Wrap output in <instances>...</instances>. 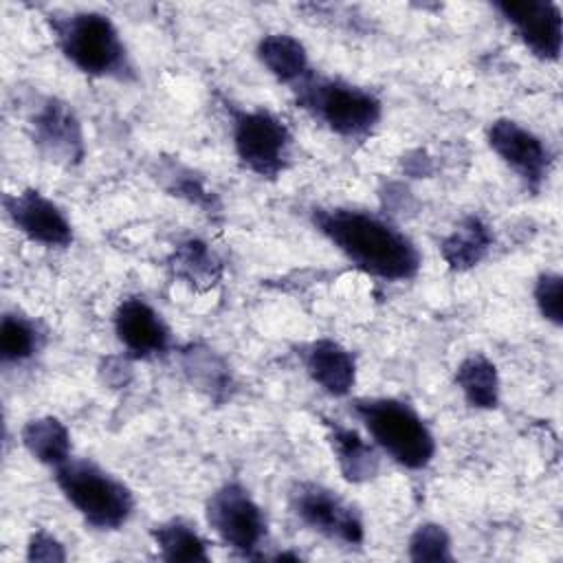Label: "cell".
I'll return each mask as SVG.
<instances>
[{
    "mask_svg": "<svg viewBox=\"0 0 563 563\" xmlns=\"http://www.w3.org/2000/svg\"><path fill=\"white\" fill-rule=\"evenodd\" d=\"M310 220L347 262L369 277L407 282L422 266L418 246L376 213L350 207H314Z\"/></svg>",
    "mask_w": 563,
    "mask_h": 563,
    "instance_id": "1",
    "label": "cell"
},
{
    "mask_svg": "<svg viewBox=\"0 0 563 563\" xmlns=\"http://www.w3.org/2000/svg\"><path fill=\"white\" fill-rule=\"evenodd\" d=\"M59 53L84 75L130 84L136 68L117 24L99 11H53L46 15Z\"/></svg>",
    "mask_w": 563,
    "mask_h": 563,
    "instance_id": "2",
    "label": "cell"
},
{
    "mask_svg": "<svg viewBox=\"0 0 563 563\" xmlns=\"http://www.w3.org/2000/svg\"><path fill=\"white\" fill-rule=\"evenodd\" d=\"M352 413L369 433L372 442L398 466L409 471L427 468L435 455V438L420 413L387 396L354 398Z\"/></svg>",
    "mask_w": 563,
    "mask_h": 563,
    "instance_id": "3",
    "label": "cell"
},
{
    "mask_svg": "<svg viewBox=\"0 0 563 563\" xmlns=\"http://www.w3.org/2000/svg\"><path fill=\"white\" fill-rule=\"evenodd\" d=\"M290 90L308 114L347 141L367 139L383 117L380 99L372 90L345 79L323 77L312 70Z\"/></svg>",
    "mask_w": 563,
    "mask_h": 563,
    "instance_id": "4",
    "label": "cell"
},
{
    "mask_svg": "<svg viewBox=\"0 0 563 563\" xmlns=\"http://www.w3.org/2000/svg\"><path fill=\"white\" fill-rule=\"evenodd\" d=\"M55 484L66 501L95 530L123 528L136 506L134 493L92 460L70 457L55 468Z\"/></svg>",
    "mask_w": 563,
    "mask_h": 563,
    "instance_id": "5",
    "label": "cell"
},
{
    "mask_svg": "<svg viewBox=\"0 0 563 563\" xmlns=\"http://www.w3.org/2000/svg\"><path fill=\"white\" fill-rule=\"evenodd\" d=\"M231 139L240 163L260 178L275 180L290 165L292 134L271 110H233Z\"/></svg>",
    "mask_w": 563,
    "mask_h": 563,
    "instance_id": "6",
    "label": "cell"
},
{
    "mask_svg": "<svg viewBox=\"0 0 563 563\" xmlns=\"http://www.w3.org/2000/svg\"><path fill=\"white\" fill-rule=\"evenodd\" d=\"M205 519L229 550L246 559L260 556L268 537V521L262 506L240 482H227L209 495Z\"/></svg>",
    "mask_w": 563,
    "mask_h": 563,
    "instance_id": "7",
    "label": "cell"
},
{
    "mask_svg": "<svg viewBox=\"0 0 563 563\" xmlns=\"http://www.w3.org/2000/svg\"><path fill=\"white\" fill-rule=\"evenodd\" d=\"M290 508L303 526L330 541L350 548L365 541V523L358 510L323 484L297 482L290 488Z\"/></svg>",
    "mask_w": 563,
    "mask_h": 563,
    "instance_id": "8",
    "label": "cell"
},
{
    "mask_svg": "<svg viewBox=\"0 0 563 563\" xmlns=\"http://www.w3.org/2000/svg\"><path fill=\"white\" fill-rule=\"evenodd\" d=\"M29 134L37 152L62 167H75L86 156L84 128L70 103L44 97L29 114Z\"/></svg>",
    "mask_w": 563,
    "mask_h": 563,
    "instance_id": "9",
    "label": "cell"
},
{
    "mask_svg": "<svg viewBox=\"0 0 563 563\" xmlns=\"http://www.w3.org/2000/svg\"><path fill=\"white\" fill-rule=\"evenodd\" d=\"M486 141L501 163L521 178L526 189L541 191L552 169V152L541 136L515 119H495L488 125Z\"/></svg>",
    "mask_w": 563,
    "mask_h": 563,
    "instance_id": "10",
    "label": "cell"
},
{
    "mask_svg": "<svg viewBox=\"0 0 563 563\" xmlns=\"http://www.w3.org/2000/svg\"><path fill=\"white\" fill-rule=\"evenodd\" d=\"M2 207L11 224L31 242L46 249H66L75 240L68 216L42 191L22 189L2 196Z\"/></svg>",
    "mask_w": 563,
    "mask_h": 563,
    "instance_id": "11",
    "label": "cell"
},
{
    "mask_svg": "<svg viewBox=\"0 0 563 563\" xmlns=\"http://www.w3.org/2000/svg\"><path fill=\"white\" fill-rule=\"evenodd\" d=\"M501 18L512 26L521 44L541 62H559L563 46L561 7L550 0L495 2Z\"/></svg>",
    "mask_w": 563,
    "mask_h": 563,
    "instance_id": "12",
    "label": "cell"
},
{
    "mask_svg": "<svg viewBox=\"0 0 563 563\" xmlns=\"http://www.w3.org/2000/svg\"><path fill=\"white\" fill-rule=\"evenodd\" d=\"M112 325L119 343L132 358L163 356L172 345L169 325L143 297L121 299L112 314Z\"/></svg>",
    "mask_w": 563,
    "mask_h": 563,
    "instance_id": "13",
    "label": "cell"
},
{
    "mask_svg": "<svg viewBox=\"0 0 563 563\" xmlns=\"http://www.w3.org/2000/svg\"><path fill=\"white\" fill-rule=\"evenodd\" d=\"M303 367L312 383L328 396L343 398L356 383V358L339 341L321 336L310 341L303 352Z\"/></svg>",
    "mask_w": 563,
    "mask_h": 563,
    "instance_id": "14",
    "label": "cell"
},
{
    "mask_svg": "<svg viewBox=\"0 0 563 563\" xmlns=\"http://www.w3.org/2000/svg\"><path fill=\"white\" fill-rule=\"evenodd\" d=\"M328 442L339 464V471L350 484L372 482L380 471V457L376 444H369L356 429L341 422L325 420Z\"/></svg>",
    "mask_w": 563,
    "mask_h": 563,
    "instance_id": "15",
    "label": "cell"
},
{
    "mask_svg": "<svg viewBox=\"0 0 563 563\" xmlns=\"http://www.w3.org/2000/svg\"><path fill=\"white\" fill-rule=\"evenodd\" d=\"M257 59L260 64L279 81L286 86H297L301 79H306L312 68L308 62L306 46L292 37L290 33H268L257 42Z\"/></svg>",
    "mask_w": 563,
    "mask_h": 563,
    "instance_id": "16",
    "label": "cell"
},
{
    "mask_svg": "<svg viewBox=\"0 0 563 563\" xmlns=\"http://www.w3.org/2000/svg\"><path fill=\"white\" fill-rule=\"evenodd\" d=\"M495 235L479 216H466L460 224L442 240L440 253L451 271L475 268L493 249Z\"/></svg>",
    "mask_w": 563,
    "mask_h": 563,
    "instance_id": "17",
    "label": "cell"
},
{
    "mask_svg": "<svg viewBox=\"0 0 563 563\" xmlns=\"http://www.w3.org/2000/svg\"><path fill=\"white\" fill-rule=\"evenodd\" d=\"M167 268L176 279L200 292L213 288L222 277L220 257L198 238L180 242L167 257Z\"/></svg>",
    "mask_w": 563,
    "mask_h": 563,
    "instance_id": "18",
    "label": "cell"
},
{
    "mask_svg": "<svg viewBox=\"0 0 563 563\" xmlns=\"http://www.w3.org/2000/svg\"><path fill=\"white\" fill-rule=\"evenodd\" d=\"M20 442L33 460L51 468H57L73 457L70 431L55 416H37L24 422L20 431Z\"/></svg>",
    "mask_w": 563,
    "mask_h": 563,
    "instance_id": "19",
    "label": "cell"
},
{
    "mask_svg": "<svg viewBox=\"0 0 563 563\" xmlns=\"http://www.w3.org/2000/svg\"><path fill=\"white\" fill-rule=\"evenodd\" d=\"M455 385L464 400L475 409H495L501 396L497 365L482 352L464 356L455 367Z\"/></svg>",
    "mask_w": 563,
    "mask_h": 563,
    "instance_id": "20",
    "label": "cell"
},
{
    "mask_svg": "<svg viewBox=\"0 0 563 563\" xmlns=\"http://www.w3.org/2000/svg\"><path fill=\"white\" fill-rule=\"evenodd\" d=\"M180 365L185 376L189 378V383L200 389L202 394H207L213 400H224L231 391L233 378H231V369L224 363V358L220 354H216L211 347L200 345V343H191L180 352Z\"/></svg>",
    "mask_w": 563,
    "mask_h": 563,
    "instance_id": "21",
    "label": "cell"
},
{
    "mask_svg": "<svg viewBox=\"0 0 563 563\" xmlns=\"http://www.w3.org/2000/svg\"><path fill=\"white\" fill-rule=\"evenodd\" d=\"M150 534L163 561H209L207 541L191 523L183 519L161 521L152 526Z\"/></svg>",
    "mask_w": 563,
    "mask_h": 563,
    "instance_id": "22",
    "label": "cell"
},
{
    "mask_svg": "<svg viewBox=\"0 0 563 563\" xmlns=\"http://www.w3.org/2000/svg\"><path fill=\"white\" fill-rule=\"evenodd\" d=\"M44 345L37 323L20 312H4L0 321V358L4 365L31 361Z\"/></svg>",
    "mask_w": 563,
    "mask_h": 563,
    "instance_id": "23",
    "label": "cell"
},
{
    "mask_svg": "<svg viewBox=\"0 0 563 563\" xmlns=\"http://www.w3.org/2000/svg\"><path fill=\"white\" fill-rule=\"evenodd\" d=\"M407 552L411 561H433V563H442V561H453V552H451V537L444 530V526L427 521L420 523L407 543Z\"/></svg>",
    "mask_w": 563,
    "mask_h": 563,
    "instance_id": "24",
    "label": "cell"
},
{
    "mask_svg": "<svg viewBox=\"0 0 563 563\" xmlns=\"http://www.w3.org/2000/svg\"><path fill=\"white\" fill-rule=\"evenodd\" d=\"M532 295L541 317L559 328L563 323V277L559 273H541Z\"/></svg>",
    "mask_w": 563,
    "mask_h": 563,
    "instance_id": "25",
    "label": "cell"
},
{
    "mask_svg": "<svg viewBox=\"0 0 563 563\" xmlns=\"http://www.w3.org/2000/svg\"><path fill=\"white\" fill-rule=\"evenodd\" d=\"M167 176V189L174 191V196L187 198L189 202L202 207V209H213V196L207 191L205 183L187 167H180L178 163L169 165L165 172Z\"/></svg>",
    "mask_w": 563,
    "mask_h": 563,
    "instance_id": "26",
    "label": "cell"
},
{
    "mask_svg": "<svg viewBox=\"0 0 563 563\" xmlns=\"http://www.w3.org/2000/svg\"><path fill=\"white\" fill-rule=\"evenodd\" d=\"M26 561H66V550L46 530H35L26 543Z\"/></svg>",
    "mask_w": 563,
    "mask_h": 563,
    "instance_id": "27",
    "label": "cell"
}]
</instances>
